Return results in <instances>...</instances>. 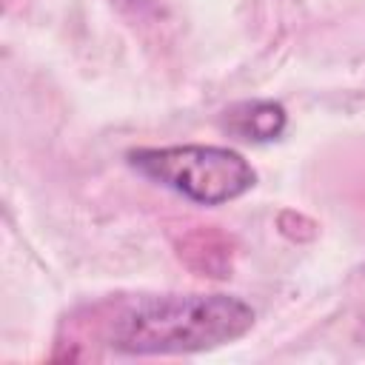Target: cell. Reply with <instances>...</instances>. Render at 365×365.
<instances>
[{
  "instance_id": "3",
  "label": "cell",
  "mask_w": 365,
  "mask_h": 365,
  "mask_svg": "<svg viewBox=\"0 0 365 365\" xmlns=\"http://www.w3.org/2000/svg\"><path fill=\"white\" fill-rule=\"evenodd\" d=\"M288 125V114L274 100H245L222 111V128L248 143L277 140Z\"/></svg>"
},
{
  "instance_id": "1",
  "label": "cell",
  "mask_w": 365,
  "mask_h": 365,
  "mask_svg": "<svg viewBox=\"0 0 365 365\" xmlns=\"http://www.w3.org/2000/svg\"><path fill=\"white\" fill-rule=\"evenodd\" d=\"M254 308L228 294L140 297L108 322V345L123 354H194L245 336Z\"/></svg>"
},
{
  "instance_id": "2",
  "label": "cell",
  "mask_w": 365,
  "mask_h": 365,
  "mask_svg": "<svg viewBox=\"0 0 365 365\" xmlns=\"http://www.w3.org/2000/svg\"><path fill=\"white\" fill-rule=\"evenodd\" d=\"M128 165L177 191L197 205H222L242 197L257 174L251 163L225 145H165V148H134L125 154Z\"/></svg>"
}]
</instances>
